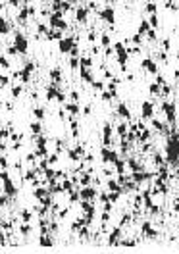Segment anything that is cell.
<instances>
[{"mask_svg":"<svg viewBox=\"0 0 179 254\" xmlns=\"http://www.w3.org/2000/svg\"><path fill=\"white\" fill-rule=\"evenodd\" d=\"M56 96H58V89H56V85L48 87V89H46V98H48V100H54Z\"/></svg>","mask_w":179,"mask_h":254,"instance_id":"16","label":"cell"},{"mask_svg":"<svg viewBox=\"0 0 179 254\" xmlns=\"http://www.w3.org/2000/svg\"><path fill=\"white\" fill-rule=\"evenodd\" d=\"M114 164H116V171H117V173H123V171H125V162H123V160H116Z\"/></svg>","mask_w":179,"mask_h":254,"instance_id":"25","label":"cell"},{"mask_svg":"<svg viewBox=\"0 0 179 254\" xmlns=\"http://www.w3.org/2000/svg\"><path fill=\"white\" fill-rule=\"evenodd\" d=\"M87 15H89V10H85V8H79V10L75 12V19L79 23H83L85 19H87Z\"/></svg>","mask_w":179,"mask_h":254,"instance_id":"12","label":"cell"},{"mask_svg":"<svg viewBox=\"0 0 179 254\" xmlns=\"http://www.w3.org/2000/svg\"><path fill=\"white\" fill-rule=\"evenodd\" d=\"M162 46H164V50H169V39H166L164 43H162Z\"/></svg>","mask_w":179,"mask_h":254,"instance_id":"51","label":"cell"},{"mask_svg":"<svg viewBox=\"0 0 179 254\" xmlns=\"http://www.w3.org/2000/svg\"><path fill=\"white\" fill-rule=\"evenodd\" d=\"M79 198H81L79 192H73V191H71V195H70V202H77Z\"/></svg>","mask_w":179,"mask_h":254,"instance_id":"40","label":"cell"},{"mask_svg":"<svg viewBox=\"0 0 179 254\" xmlns=\"http://www.w3.org/2000/svg\"><path fill=\"white\" fill-rule=\"evenodd\" d=\"M150 29V23L148 21H141V27H139V35H145L146 31Z\"/></svg>","mask_w":179,"mask_h":254,"instance_id":"27","label":"cell"},{"mask_svg":"<svg viewBox=\"0 0 179 254\" xmlns=\"http://www.w3.org/2000/svg\"><path fill=\"white\" fill-rule=\"evenodd\" d=\"M37 146H46V137H43V135H40V137L37 139Z\"/></svg>","mask_w":179,"mask_h":254,"instance_id":"38","label":"cell"},{"mask_svg":"<svg viewBox=\"0 0 179 254\" xmlns=\"http://www.w3.org/2000/svg\"><path fill=\"white\" fill-rule=\"evenodd\" d=\"M66 108H67V112H70L71 116H77V114H79V104H77V102H70V104H66Z\"/></svg>","mask_w":179,"mask_h":254,"instance_id":"17","label":"cell"},{"mask_svg":"<svg viewBox=\"0 0 179 254\" xmlns=\"http://www.w3.org/2000/svg\"><path fill=\"white\" fill-rule=\"evenodd\" d=\"M46 160H48V164H56V162H58V156L54 154V156H48Z\"/></svg>","mask_w":179,"mask_h":254,"instance_id":"49","label":"cell"},{"mask_svg":"<svg viewBox=\"0 0 179 254\" xmlns=\"http://www.w3.org/2000/svg\"><path fill=\"white\" fill-rule=\"evenodd\" d=\"M104 175H108V177H110V175H114V170H110V167H108V170H104Z\"/></svg>","mask_w":179,"mask_h":254,"instance_id":"54","label":"cell"},{"mask_svg":"<svg viewBox=\"0 0 179 254\" xmlns=\"http://www.w3.org/2000/svg\"><path fill=\"white\" fill-rule=\"evenodd\" d=\"M14 46L18 48V52H21V54H25L27 52V39L21 35V33H15V37H14Z\"/></svg>","mask_w":179,"mask_h":254,"instance_id":"1","label":"cell"},{"mask_svg":"<svg viewBox=\"0 0 179 254\" xmlns=\"http://www.w3.org/2000/svg\"><path fill=\"white\" fill-rule=\"evenodd\" d=\"M150 95H160V83H152L150 85Z\"/></svg>","mask_w":179,"mask_h":254,"instance_id":"31","label":"cell"},{"mask_svg":"<svg viewBox=\"0 0 179 254\" xmlns=\"http://www.w3.org/2000/svg\"><path fill=\"white\" fill-rule=\"evenodd\" d=\"M143 68H145L148 73H158V65L154 64L150 58H145V60H143Z\"/></svg>","mask_w":179,"mask_h":254,"instance_id":"8","label":"cell"},{"mask_svg":"<svg viewBox=\"0 0 179 254\" xmlns=\"http://www.w3.org/2000/svg\"><path fill=\"white\" fill-rule=\"evenodd\" d=\"M148 23H150V25H152V27H158V23H160V21H158L156 14H150V19H148Z\"/></svg>","mask_w":179,"mask_h":254,"instance_id":"33","label":"cell"},{"mask_svg":"<svg viewBox=\"0 0 179 254\" xmlns=\"http://www.w3.org/2000/svg\"><path fill=\"white\" fill-rule=\"evenodd\" d=\"M91 171H92V170H91ZM91 171H87V173H85L83 177H81V181H79V183H81V185H83V187L91 185Z\"/></svg>","mask_w":179,"mask_h":254,"instance_id":"24","label":"cell"},{"mask_svg":"<svg viewBox=\"0 0 179 254\" xmlns=\"http://www.w3.org/2000/svg\"><path fill=\"white\" fill-rule=\"evenodd\" d=\"M92 87H95V91H102V89H104V83H100V81H98V83H92Z\"/></svg>","mask_w":179,"mask_h":254,"instance_id":"44","label":"cell"},{"mask_svg":"<svg viewBox=\"0 0 179 254\" xmlns=\"http://www.w3.org/2000/svg\"><path fill=\"white\" fill-rule=\"evenodd\" d=\"M120 235H121V227L114 229V233H112V235H110L108 243H110V244H117V239H120Z\"/></svg>","mask_w":179,"mask_h":254,"instance_id":"15","label":"cell"},{"mask_svg":"<svg viewBox=\"0 0 179 254\" xmlns=\"http://www.w3.org/2000/svg\"><path fill=\"white\" fill-rule=\"evenodd\" d=\"M79 196H81L83 200H92V198L96 196V189H92V187H89V185H87L83 191L79 192Z\"/></svg>","mask_w":179,"mask_h":254,"instance_id":"5","label":"cell"},{"mask_svg":"<svg viewBox=\"0 0 179 254\" xmlns=\"http://www.w3.org/2000/svg\"><path fill=\"white\" fill-rule=\"evenodd\" d=\"M8 2H10L12 6H18V4H19V0H8Z\"/></svg>","mask_w":179,"mask_h":254,"instance_id":"56","label":"cell"},{"mask_svg":"<svg viewBox=\"0 0 179 254\" xmlns=\"http://www.w3.org/2000/svg\"><path fill=\"white\" fill-rule=\"evenodd\" d=\"M67 154H70L71 160H79V156H83V154H85V150H83V146H75V148H71Z\"/></svg>","mask_w":179,"mask_h":254,"instance_id":"10","label":"cell"},{"mask_svg":"<svg viewBox=\"0 0 179 254\" xmlns=\"http://www.w3.org/2000/svg\"><path fill=\"white\" fill-rule=\"evenodd\" d=\"M112 96H114V95H112L110 91H104V92H102V98H104V100H110Z\"/></svg>","mask_w":179,"mask_h":254,"instance_id":"46","label":"cell"},{"mask_svg":"<svg viewBox=\"0 0 179 254\" xmlns=\"http://www.w3.org/2000/svg\"><path fill=\"white\" fill-rule=\"evenodd\" d=\"M100 44H102L104 48H108V46H110V37L106 35V33H104V35L100 37Z\"/></svg>","mask_w":179,"mask_h":254,"instance_id":"29","label":"cell"},{"mask_svg":"<svg viewBox=\"0 0 179 254\" xmlns=\"http://www.w3.org/2000/svg\"><path fill=\"white\" fill-rule=\"evenodd\" d=\"M152 2H154V0H152Z\"/></svg>","mask_w":179,"mask_h":254,"instance_id":"60","label":"cell"},{"mask_svg":"<svg viewBox=\"0 0 179 254\" xmlns=\"http://www.w3.org/2000/svg\"><path fill=\"white\" fill-rule=\"evenodd\" d=\"M100 18H102L104 21H108V23H114V10L112 8H104V10L100 12Z\"/></svg>","mask_w":179,"mask_h":254,"instance_id":"9","label":"cell"},{"mask_svg":"<svg viewBox=\"0 0 179 254\" xmlns=\"http://www.w3.org/2000/svg\"><path fill=\"white\" fill-rule=\"evenodd\" d=\"M117 135H120L121 139L127 137V123H120L117 125Z\"/></svg>","mask_w":179,"mask_h":254,"instance_id":"19","label":"cell"},{"mask_svg":"<svg viewBox=\"0 0 179 254\" xmlns=\"http://www.w3.org/2000/svg\"><path fill=\"white\" fill-rule=\"evenodd\" d=\"M162 110L168 114V121H169V123H173V121H175V106H173V104H168V102H164Z\"/></svg>","mask_w":179,"mask_h":254,"instance_id":"4","label":"cell"},{"mask_svg":"<svg viewBox=\"0 0 179 254\" xmlns=\"http://www.w3.org/2000/svg\"><path fill=\"white\" fill-rule=\"evenodd\" d=\"M0 179H2V181H6V179H10V175H8L6 171H2V173H0Z\"/></svg>","mask_w":179,"mask_h":254,"instance_id":"53","label":"cell"},{"mask_svg":"<svg viewBox=\"0 0 179 254\" xmlns=\"http://www.w3.org/2000/svg\"><path fill=\"white\" fill-rule=\"evenodd\" d=\"M48 192H50V191H48L46 187H44V189H37V191H35V196H37V198H39V200H43L44 196L48 195Z\"/></svg>","mask_w":179,"mask_h":254,"instance_id":"23","label":"cell"},{"mask_svg":"<svg viewBox=\"0 0 179 254\" xmlns=\"http://www.w3.org/2000/svg\"><path fill=\"white\" fill-rule=\"evenodd\" d=\"M146 14H156V4H148V6H146Z\"/></svg>","mask_w":179,"mask_h":254,"instance_id":"37","label":"cell"},{"mask_svg":"<svg viewBox=\"0 0 179 254\" xmlns=\"http://www.w3.org/2000/svg\"><path fill=\"white\" fill-rule=\"evenodd\" d=\"M40 244H43V247H52V244H54V241H52L50 237H48L46 233H44V235L40 237Z\"/></svg>","mask_w":179,"mask_h":254,"instance_id":"21","label":"cell"},{"mask_svg":"<svg viewBox=\"0 0 179 254\" xmlns=\"http://www.w3.org/2000/svg\"><path fill=\"white\" fill-rule=\"evenodd\" d=\"M108 189H110V191H120V183H116V181H108Z\"/></svg>","mask_w":179,"mask_h":254,"instance_id":"34","label":"cell"},{"mask_svg":"<svg viewBox=\"0 0 179 254\" xmlns=\"http://www.w3.org/2000/svg\"><path fill=\"white\" fill-rule=\"evenodd\" d=\"M35 117H37V120H43V117H44V108H37L35 110Z\"/></svg>","mask_w":179,"mask_h":254,"instance_id":"35","label":"cell"},{"mask_svg":"<svg viewBox=\"0 0 179 254\" xmlns=\"http://www.w3.org/2000/svg\"><path fill=\"white\" fill-rule=\"evenodd\" d=\"M8 31H10V25H8V23L4 21L2 18H0V33L4 35V33H8Z\"/></svg>","mask_w":179,"mask_h":254,"instance_id":"28","label":"cell"},{"mask_svg":"<svg viewBox=\"0 0 179 254\" xmlns=\"http://www.w3.org/2000/svg\"><path fill=\"white\" fill-rule=\"evenodd\" d=\"M117 114H120L123 120H131V114H129V108L125 104H117Z\"/></svg>","mask_w":179,"mask_h":254,"instance_id":"11","label":"cell"},{"mask_svg":"<svg viewBox=\"0 0 179 254\" xmlns=\"http://www.w3.org/2000/svg\"><path fill=\"white\" fill-rule=\"evenodd\" d=\"M70 98H71L73 102H77V100H79V92H77V91H73L71 95H70Z\"/></svg>","mask_w":179,"mask_h":254,"instance_id":"45","label":"cell"},{"mask_svg":"<svg viewBox=\"0 0 179 254\" xmlns=\"http://www.w3.org/2000/svg\"><path fill=\"white\" fill-rule=\"evenodd\" d=\"M21 91H23V87H21V85L14 87V89H12V96H14V98H18L19 95H21Z\"/></svg>","mask_w":179,"mask_h":254,"instance_id":"32","label":"cell"},{"mask_svg":"<svg viewBox=\"0 0 179 254\" xmlns=\"http://www.w3.org/2000/svg\"><path fill=\"white\" fill-rule=\"evenodd\" d=\"M0 14H2V4H0Z\"/></svg>","mask_w":179,"mask_h":254,"instance_id":"57","label":"cell"},{"mask_svg":"<svg viewBox=\"0 0 179 254\" xmlns=\"http://www.w3.org/2000/svg\"><path fill=\"white\" fill-rule=\"evenodd\" d=\"M19 233H21L23 237H27V235H29V233H31V227H29V223H25V222H23V225L19 227Z\"/></svg>","mask_w":179,"mask_h":254,"instance_id":"26","label":"cell"},{"mask_svg":"<svg viewBox=\"0 0 179 254\" xmlns=\"http://www.w3.org/2000/svg\"><path fill=\"white\" fill-rule=\"evenodd\" d=\"M6 137H10V135H8V131H6V129H0V141H2V139H6Z\"/></svg>","mask_w":179,"mask_h":254,"instance_id":"50","label":"cell"},{"mask_svg":"<svg viewBox=\"0 0 179 254\" xmlns=\"http://www.w3.org/2000/svg\"><path fill=\"white\" fill-rule=\"evenodd\" d=\"M4 192H6L10 198L18 195V189H15V185L12 183V179H6V181H4Z\"/></svg>","mask_w":179,"mask_h":254,"instance_id":"6","label":"cell"},{"mask_svg":"<svg viewBox=\"0 0 179 254\" xmlns=\"http://www.w3.org/2000/svg\"><path fill=\"white\" fill-rule=\"evenodd\" d=\"M95 39H96V35L92 31H89V40H95Z\"/></svg>","mask_w":179,"mask_h":254,"instance_id":"55","label":"cell"},{"mask_svg":"<svg viewBox=\"0 0 179 254\" xmlns=\"http://www.w3.org/2000/svg\"><path fill=\"white\" fill-rule=\"evenodd\" d=\"M127 164H129V170H131V171H143V170H145V167H143V164H139L137 160H133V158L129 160Z\"/></svg>","mask_w":179,"mask_h":254,"instance_id":"14","label":"cell"},{"mask_svg":"<svg viewBox=\"0 0 179 254\" xmlns=\"http://www.w3.org/2000/svg\"><path fill=\"white\" fill-rule=\"evenodd\" d=\"M133 44H141V35H135V37H133Z\"/></svg>","mask_w":179,"mask_h":254,"instance_id":"52","label":"cell"},{"mask_svg":"<svg viewBox=\"0 0 179 254\" xmlns=\"http://www.w3.org/2000/svg\"><path fill=\"white\" fill-rule=\"evenodd\" d=\"M100 156H102L104 162H116V160H117V154L114 152V150H110L108 146H104V148L100 150Z\"/></svg>","mask_w":179,"mask_h":254,"instance_id":"3","label":"cell"},{"mask_svg":"<svg viewBox=\"0 0 179 254\" xmlns=\"http://www.w3.org/2000/svg\"><path fill=\"white\" fill-rule=\"evenodd\" d=\"M0 104H2V98H0Z\"/></svg>","mask_w":179,"mask_h":254,"instance_id":"59","label":"cell"},{"mask_svg":"<svg viewBox=\"0 0 179 254\" xmlns=\"http://www.w3.org/2000/svg\"><path fill=\"white\" fill-rule=\"evenodd\" d=\"M116 52H117V62H120L121 65L123 64H127V60H129V54H127V50H125V44H121V43H116Z\"/></svg>","mask_w":179,"mask_h":254,"instance_id":"2","label":"cell"},{"mask_svg":"<svg viewBox=\"0 0 179 254\" xmlns=\"http://www.w3.org/2000/svg\"><path fill=\"white\" fill-rule=\"evenodd\" d=\"M154 112V106L150 102H143V117H150Z\"/></svg>","mask_w":179,"mask_h":254,"instance_id":"13","label":"cell"},{"mask_svg":"<svg viewBox=\"0 0 179 254\" xmlns=\"http://www.w3.org/2000/svg\"><path fill=\"white\" fill-rule=\"evenodd\" d=\"M31 131H33L35 135H40V125L39 123H31Z\"/></svg>","mask_w":179,"mask_h":254,"instance_id":"39","label":"cell"},{"mask_svg":"<svg viewBox=\"0 0 179 254\" xmlns=\"http://www.w3.org/2000/svg\"><path fill=\"white\" fill-rule=\"evenodd\" d=\"M35 158H37V154H27V156H25V160H27V162H31V164L35 162Z\"/></svg>","mask_w":179,"mask_h":254,"instance_id":"47","label":"cell"},{"mask_svg":"<svg viewBox=\"0 0 179 254\" xmlns=\"http://www.w3.org/2000/svg\"><path fill=\"white\" fill-rule=\"evenodd\" d=\"M79 65H81V69H89L92 65V58H81L79 60Z\"/></svg>","mask_w":179,"mask_h":254,"instance_id":"18","label":"cell"},{"mask_svg":"<svg viewBox=\"0 0 179 254\" xmlns=\"http://www.w3.org/2000/svg\"><path fill=\"white\" fill-rule=\"evenodd\" d=\"M37 171H39V167L37 170H29L25 173V181H37Z\"/></svg>","mask_w":179,"mask_h":254,"instance_id":"20","label":"cell"},{"mask_svg":"<svg viewBox=\"0 0 179 254\" xmlns=\"http://www.w3.org/2000/svg\"><path fill=\"white\" fill-rule=\"evenodd\" d=\"M75 46V39H64L60 40V52H70Z\"/></svg>","mask_w":179,"mask_h":254,"instance_id":"7","label":"cell"},{"mask_svg":"<svg viewBox=\"0 0 179 254\" xmlns=\"http://www.w3.org/2000/svg\"><path fill=\"white\" fill-rule=\"evenodd\" d=\"M0 167H2V170H6V167H8V160L4 158V156H0Z\"/></svg>","mask_w":179,"mask_h":254,"instance_id":"42","label":"cell"},{"mask_svg":"<svg viewBox=\"0 0 179 254\" xmlns=\"http://www.w3.org/2000/svg\"><path fill=\"white\" fill-rule=\"evenodd\" d=\"M8 85V77L6 75H0V87H6Z\"/></svg>","mask_w":179,"mask_h":254,"instance_id":"43","label":"cell"},{"mask_svg":"<svg viewBox=\"0 0 179 254\" xmlns=\"http://www.w3.org/2000/svg\"><path fill=\"white\" fill-rule=\"evenodd\" d=\"M37 29H39V33H40V35H43V33H48V27H46V25H39Z\"/></svg>","mask_w":179,"mask_h":254,"instance_id":"48","label":"cell"},{"mask_svg":"<svg viewBox=\"0 0 179 254\" xmlns=\"http://www.w3.org/2000/svg\"><path fill=\"white\" fill-rule=\"evenodd\" d=\"M108 2H116V0H108Z\"/></svg>","mask_w":179,"mask_h":254,"instance_id":"58","label":"cell"},{"mask_svg":"<svg viewBox=\"0 0 179 254\" xmlns=\"http://www.w3.org/2000/svg\"><path fill=\"white\" fill-rule=\"evenodd\" d=\"M50 77H52V81H54V83H58V81H62V71H60V69H52V71H50Z\"/></svg>","mask_w":179,"mask_h":254,"instance_id":"22","label":"cell"},{"mask_svg":"<svg viewBox=\"0 0 179 254\" xmlns=\"http://www.w3.org/2000/svg\"><path fill=\"white\" fill-rule=\"evenodd\" d=\"M21 219H23L25 223H29V222H31V212H29V210H21Z\"/></svg>","mask_w":179,"mask_h":254,"instance_id":"30","label":"cell"},{"mask_svg":"<svg viewBox=\"0 0 179 254\" xmlns=\"http://www.w3.org/2000/svg\"><path fill=\"white\" fill-rule=\"evenodd\" d=\"M146 37H148V40H156V31L148 29V31H146Z\"/></svg>","mask_w":179,"mask_h":254,"instance_id":"36","label":"cell"},{"mask_svg":"<svg viewBox=\"0 0 179 254\" xmlns=\"http://www.w3.org/2000/svg\"><path fill=\"white\" fill-rule=\"evenodd\" d=\"M70 65H71L73 69H75V68H79V60H77V56H73V58L70 60Z\"/></svg>","mask_w":179,"mask_h":254,"instance_id":"41","label":"cell"}]
</instances>
